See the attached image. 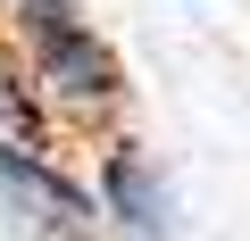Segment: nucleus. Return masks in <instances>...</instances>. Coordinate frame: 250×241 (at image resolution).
Listing matches in <instances>:
<instances>
[{
    "mask_svg": "<svg viewBox=\"0 0 250 241\" xmlns=\"http://www.w3.org/2000/svg\"><path fill=\"white\" fill-rule=\"evenodd\" d=\"M0 216L25 241H108L92 175L67 158V142H17L0 150Z\"/></svg>",
    "mask_w": 250,
    "mask_h": 241,
    "instance_id": "nucleus-1",
    "label": "nucleus"
},
{
    "mask_svg": "<svg viewBox=\"0 0 250 241\" xmlns=\"http://www.w3.org/2000/svg\"><path fill=\"white\" fill-rule=\"evenodd\" d=\"M92 200H100V233L108 241H184V191H175V175L125 125L92 142Z\"/></svg>",
    "mask_w": 250,
    "mask_h": 241,
    "instance_id": "nucleus-2",
    "label": "nucleus"
},
{
    "mask_svg": "<svg viewBox=\"0 0 250 241\" xmlns=\"http://www.w3.org/2000/svg\"><path fill=\"white\" fill-rule=\"evenodd\" d=\"M17 142H59V125H50L34 75H25V50L0 34V150H17Z\"/></svg>",
    "mask_w": 250,
    "mask_h": 241,
    "instance_id": "nucleus-3",
    "label": "nucleus"
}]
</instances>
